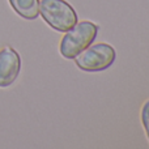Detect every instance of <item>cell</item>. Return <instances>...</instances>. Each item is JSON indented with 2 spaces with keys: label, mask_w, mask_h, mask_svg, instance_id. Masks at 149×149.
Wrapping results in <instances>:
<instances>
[{
  "label": "cell",
  "mask_w": 149,
  "mask_h": 149,
  "mask_svg": "<svg viewBox=\"0 0 149 149\" xmlns=\"http://www.w3.org/2000/svg\"><path fill=\"white\" fill-rule=\"evenodd\" d=\"M115 50L111 45L92 43L74 58V63L79 70L85 72H101L115 62Z\"/></svg>",
  "instance_id": "obj_3"
},
{
  "label": "cell",
  "mask_w": 149,
  "mask_h": 149,
  "mask_svg": "<svg viewBox=\"0 0 149 149\" xmlns=\"http://www.w3.org/2000/svg\"><path fill=\"white\" fill-rule=\"evenodd\" d=\"M141 123L144 126L145 134H147L148 141H149V100L145 101L141 107Z\"/></svg>",
  "instance_id": "obj_6"
},
{
  "label": "cell",
  "mask_w": 149,
  "mask_h": 149,
  "mask_svg": "<svg viewBox=\"0 0 149 149\" xmlns=\"http://www.w3.org/2000/svg\"><path fill=\"white\" fill-rule=\"evenodd\" d=\"M98 34V26L92 21H77L63 36L59 51L65 59H74L81 51L94 42Z\"/></svg>",
  "instance_id": "obj_1"
},
{
  "label": "cell",
  "mask_w": 149,
  "mask_h": 149,
  "mask_svg": "<svg viewBox=\"0 0 149 149\" xmlns=\"http://www.w3.org/2000/svg\"><path fill=\"white\" fill-rule=\"evenodd\" d=\"M39 15L54 30L65 33L79 21L76 10L65 0H41Z\"/></svg>",
  "instance_id": "obj_2"
},
{
  "label": "cell",
  "mask_w": 149,
  "mask_h": 149,
  "mask_svg": "<svg viewBox=\"0 0 149 149\" xmlns=\"http://www.w3.org/2000/svg\"><path fill=\"white\" fill-rule=\"evenodd\" d=\"M8 3L25 20H36L39 16V0H8Z\"/></svg>",
  "instance_id": "obj_5"
},
{
  "label": "cell",
  "mask_w": 149,
  "mask_h": 149,
  "mask_svg": "<svg viewBox=\"0 0 149 149\" xmlns=\"http://www.w3.org/2000/svg\"><path fill=\"white\" fill-rule=\"evenodd\" d=\"M21 71L20 54L13 47L0 49V88H8L17 80Z\"/></svg>",
  "instance_id": "obj_4"
}]
</instances>
